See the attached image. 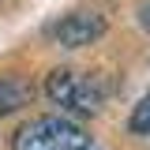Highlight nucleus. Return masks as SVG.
I'll return each instance as SVG.
<instances>
[{"label":"nucleus","instance_id":"39448f33","mask_svg":"<svg viewBox=\"0 0 150 150\" xmlns=\"http://www.w3.org/2000/svg\"><path fill=\"white\" fill-rule=\"evenodd\" d=\"M128 128L135 131V135H150V94L135 105V112H131V120H128Z\"/></svg>","mask_w":150,"mask_h":150},{"label":"nucleus","instance_id":"7ed1b4c3","mask_svg":"<svg viewBox=\"0 0 150 150\" xmlns=\"http://www.w3.org/2000/svg\"><path fill=\"white\" fill-rule=\"evenodd\" d=\"M101 34H105V15H98V11H71V15H64V19L45 26V38L53 45H60V49L94 45Z\"/></svg>","mask_w":150,"mask_h":150},{"label":"nucleus","instance_id":"20e7f679","mask_svg":"<svg viewBox=\"0 0 150 150\" xmlns=\"http://www.w3.org/2000/svg\"><path fill=\"white\" fill-rule=\"evenodd\" d=\"M34 101V83L19 79V75H0V116L19 112Z\"/></svg>","mask_w":150,"mask_h":150},{"label":"nucleus","instance_id":"f03ea898","mask_svg":"<svg viewBox=\"0 0 150 150\" xmlns=\"http://www.w3.org/2000/svg\"><path fill=\"white\" fill-rule=\"evenodd\" d=\"M45 94H49L53 105L71 109V112H101V105H105V83L94 79V75L71 71V68H56V71H49Z\"/></svg>","mask_w":150,"mask_h":150},{"label":"nucleus","instance_id":"423d86ee","mask_svg":"<svg viewBox=\"0 0 150 150\" xmlns=\"http://www.w3.org/2000/svg\"><path fill=\"white\" fill-rule=\"evenodd\" d=\"M83 150H94V146H83Z\"/></svg>","mask_w":150,"mask_h":150},{"label":"nucleus","instance_id":"f257e3e1","mask_svg":"<svg viewBox=\"0 0 150 150\" xmlns=\"http://www.w3.org/2000/svg\"><path fill=\"white\" fill-rule=\"evenodd\" d=\"M15 150H83L90 146V135L68 116H34L15 131Z\"/></svg>","mask_w":150,"mask_h":150}]
</instances>
